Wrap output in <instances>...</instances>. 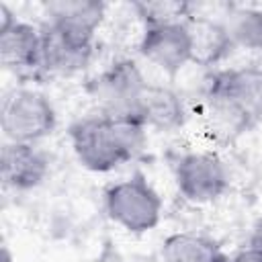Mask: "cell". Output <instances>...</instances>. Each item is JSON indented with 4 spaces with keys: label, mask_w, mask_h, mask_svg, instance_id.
Here are the masks:
<instances>
[{
    "label": "cell",
    "mask_w": 262,
    "mask_h": 262,
    "mask_svg": "<svg viewBox=\"0 0 262 262\" xmlns=\"http://www.w3.org/2000/svg\"><path fill=\"white\" fill-rule=\"evenodd\" d=\"M78 162L90 172H111L133 160L145 143V127L129 115H94L70 125Z\"/></svg>",
    "instance_id": "obj_1"
},
{
    "label": "cell",
    "mask_w": 262,
    "mask_h": 262,
    "mask_svg": "<svg viewBox=\"0 0 262 262\" xmlns=\"http://www.w3.org/2000/svg\"><path fill=\"white\" fill-rule=\"evenodd\" d=\"M104 211L111 221L129 233L151 231L162 217V199L141 172L111 184L104 190Z\"/></svg>",
    "instance_id": "obj_2"
},
{
    "label": "cell",
    "mask_w": 262,
    "mask_h": 262,
    "mask_svg": "<svg viewBox=\"0 0 262 262\" xmlns=\"http://www.w3.org/2000/svg\"><path fill=\"white\" fill-rule=\"evenodd\" d=\"M0 119L4 137L18 143H35L47 137L57 125V115L49 98L27 88H14L4 96Z\"/></svg>",
    "instance_id": "obj_3"
},
{
    "label": "cell",
    "mask_w": 262,
    "mask_h": 262,
    "mask_svg": "<svg viewBox=\"0 0 262 262\" xmlns=\"http://www.w3.org/2000/svg\"><path fill=\"white\" fill-rule=\"evenodd\" d=\"M0 61L18 78H39L43 74L41 29L18 20L6 4H0Z\"/></svg>",
    "instance_id": "obj_4"
},
{
    "label": "cell",
    "mask_w": 262,
    "mask_h": 262,
    "mask_svg": "<svg viewBox=\"0 0 262 262\" xmlns=\"http://www.w3.org/2000/svg\"><path fill=\"white\" fill-rule=\"evenodd\" d=\"M145 78L133 59H117L86 84V92L104 115H129L145 86Z\"/></svg>",
    "instance_id": "obj_5"
},
{
    "label": "cell",
    "mask_w": 262,
    "mask_h": 262,
    "mask_svg": "<svg viewBox=\"0 0 262 262\" xmlns=\"http://www.w3.org/2000/svg\"><path fill=\"white\" fill-rule=\"evenodd\" d=\"M174 180L178 192L188 203H213L229 188V174L225 164L207 151H192L178 158L174 166Z\"/></svg>",
    "instance_id": "obj_6"
},
{
    "label": "cell",
    "mask_w": 262,
    "mask_h": 262,
    "mask_svg": "<svg viewBox=\"0 0 262 262\" xmlns=\"http://www.w3.org/2000/svg\"><path fill=\"white\" fill-rule=\"evenodd\" d=\"M43 74L72 76L88 66L94 51V35L45 20L41 27Z\"/></svg>",
    "instance_id": "obj_7"
},
{
    "label": "cell",
    "mask_w": 262,
    "mask_h": 262,
    "mask_svg": "<svg viewBox=\"0 0 262 262\" xmlns=\"http://www.w3.org/2000/svg\"><path fill=\"white\" fill-rule=\"evenodd\" d=\"M137 49L147 61H151L162 72L174 78L192 57L186 20L145 25Z\"/></svg>",
    "instance_id": "obj_8"
},
{
    "label": "cell",
    "mask_w": 262,
    "mask_h": 262,
    "mask_svg": "<svg viewBox=\"0 0 262 262\" xmlns=\"http://www.w3.org/2000/svg\"><path fill=\"white\" fill-rule=\"evenodd\" d=\"M207 92L225 98L252 125L262 121V68L242 66L209 76Z\"/></svg>",
    "instance_id": "obj_9"
},
{
    "label": "cell",
    "mask_w": 262,
    "mask_h": 262,
    "mask_svg": "<svg viewBox=\"0 0 262 262\" xmlns=\"http://www.w3.org/2000/svg\"><path fill=\"white\" fill-rule=\"evenodd\" d=\"M49 174L45 154L33 143L6 141L0 149V176L12 190H33Z\"/></svg>",
    "instance_id": "obj_10"
},
{
    "label": "cell",
    "mask_w": 262,
    "mask_h": 262,
    "mask_svg": "<svg viewBox=\"0 0 262 262\" xmlns=\"http://www.w3.org/2000/svg\"><path fill=\"white\" fill-rule=\"evenodd\" d=\"M143 127H154L158 131H174L184 125L186 111L180 96L160 84H145L131 113Z\"/></svg>",
    "instance_id": "obj_11"
},
{
    "label": "cell",
    "mask_w": 262,
    "mask_h": 262,
    "mask_svg": "<svg viewBox=\"0 0 262 262\" xmlns=\"http://www.w3.org/2000/svg\"><path fill=\"white\" fill-rule=\"evenodd\" d=\"M186 27L190 33V47H192L190 61L196 66L211 68L221 59H225L235 47L221 20L192 14L186 18Z\"/></svg>",
    "instance_id": "obj_12"
},
{
    "label": "cell",
    "mask_w": 262,
    "mask_h": 262,
    "mask_svg": "<svg viewBox=\"0 0 262 262\" xmlns=\"http://www.w3.org/2000/svg\"><path fill=\"white\" fill-rule=\"evenodd\" d=\"M162 260L164 262H229L219 244L201 233H172L162 242Z\"/></svg>",
    "instance_id": "obj_13"
},
{
    "label": "cell",
    "mask_w": 262,
    "mask_h": 262,
    "mask_svg": "<svg viewBox=\"0 0 262 262\" xmlns=\"http://www.w3.org/2000/svg\"><path fill=\"white\" fill-rule=\"evenodd\" d=\"M104 2L96 0H57L45 4V16L51 23L66 25L90 35H96V29L104 20Z\"/></svg>",
    "instance_id": "obj_14"
},
{
    "label": "cell",
    "mask_w": 262,
    "mask_h": 262,
    "mask_svg": "<svg viewBox=\"0 0 262 262\" xmlns=\"http://www.w3.org/2000/svg\"><path fill=\"white\" fill-rule=\"evenodd\" d=\"M223 27L227 29L233 45L256 49L262 47V8L250 6H229L225 16L221 18Z\"/></svg>",
    "instance_id": "obj_15"
},
{
    "label": "cell",
    "mask_w": 262,
    "mask_h": 262,
    "mask_svg": "<svg viewBox=\"0 0 262 262\" xmlns=\"http://www.w3.org/2000/svg\"><path fill=\"white\" fill-rule=\"evenodd\" d=\"M133 10L145 25H162V23H182L192 16V4L180 0H143L133 2Z\"/></svg>",
    "instance_id": "obj_16"
},
{
    "label": "cell",
    "mask_w": 262,
    "mask_h": 262,
    "mask_svg": "<svg viewBox=\"0 0 262 262\" xmlns=\"http://www.w3.org/2000/svg\"><path fill=\"white\" fill-rule=\"evenodd\" d=\"M229 262H262V248L248 246V248L239 250Z\"/></svg>",
    "instance_id": "obj_17"
},
{
    "label": "cell",
    "mask_w": 262,
    "mask_h": 262,
    "mask_svg": "<svg viewBox=\"0 0 262 262\" xmlns=\"http://www.w3.org/2000/svg\"><path fill=\"white\" fill-rule=\"evenodd\" d=\"M250 246L262 248V217L256 221L254 229H252V237H250Z\"/></svg>",
    "instance_id": "obj_18"
}]
</instances>
